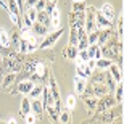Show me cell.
<instances>
[{"label": "cell", "mask_w": 124, "mask_h": 124, "mask_svg": "<svg viewBox=\"0 0 124 124\" xmlns=\"http://www.w3.org/2000/svg\"><path fill=\"white\" fill-rule=\"evenodd\" d=\"M74 106H76V95H68L66 97V108L73 110Z\"/></svg>", "instance_id": "cell-34"}, {"label": "cell", "mask_w": 124, "mask_h": 124, "mask_svg": "<svg viewBox=\"0 0 124 124\" xmlns=\"http://www.w3.org/2000/svg\"><path fill=\"white\" fill-rule=\"evenodd\" d=\"M24 121H26V124H36L37 118H36V115L31 111V113H28V115L24 116Z\"/></svg>", "instance_id": "cell-39"}, {"label": "cell", "mask_w": 124, "mask_h": 124, "mask_svg": "<svg viewBox=\"0 0 124 124\" xmlns=\"http://www.w3.org/2000/svg\"><path fill=\"white\" fill-rule=\"evenodd\" d=\"M108 69H110V76L115 79L116 84H118V82H123V71L118 68V64H113V63H111Z\"/></svg>", "instance_id": "cell-14"}, {"label": "cell", "mask_w": 124, "mask_h": 124, "mask_svg": "<svg viewBox=\"0 0 124 124\" xmlns=\"http://www.w3.org/2000/svg\"><path fill=\"white\" fill-rule=\"evenodd\" d=\"M103 16H105L108 21H111L113 23V19H115V16H116V13H115V8H113V5L111 3H103L101 5V8L98 10Z\"/></svg>", "instance_id": "cell-11"}, {"label": "cell", "mask_w": 124, "mask_h": 124, "mask_svg": "<svg viewBox=\"0 0 124 124\" xmlns=\"http://www.w3.org/2000/svg\"><path fill=\"white\" fill-rule=\"evenodd\" d=\"M56 7V2L55 0H50V2H47V5H45V10H44V13H47V15H50L52 13V10Z\"/></svg>", "instance_id": "cell-38"}, {"label": "cell", "mask_w": 124, "mask_h": 124, "mask_svg": "<svg viewBox=\"0 0 124 124\" xmlns=\"http://www.w3.org/2000/svg\"><path fill=\"white\" fill-rule=\"evenodd\" d=\"M95 24H97V29H110L111 26H113V23L108 21V19L98 11V10L95 11Z\"/></svg>", "instance_id": "cell-8"}, {"label": "cell", "mask_w": 124, "mask_h": 124, "mask_svg": "<svg viewBox=\"0 0 124 124\" xmlns=\"http://www.w3.org/2000/svg\"><path fill=\"white\" fill-rule=\"evenodd\" d=\"M0 45L2 47H10V34L5 29H0Z\"/></svg>", "instance_id": "cell-29"}, {"label": "cell", "mask_w": 124, "mask_h": 124, "mask_svg": "<svg viewBox=\"0 0 124 124\" xmlns=\"http://www.w3.org/2000/svg\"><path fill=\"white\" fill-rule=\"evenodd\" d=\"M97 39H98V29H95V31L89 32L87 34V42L89 45H93V44H97Z\"/></svg>", "instance_id": "cell-33"}, {"label": "cell", "mask_w": 124, "mask_h": 124, "mask_svg": "<svg viewBox=\"0 0 124 124\" xmlns=\"http://www.w3.org/2000/svg\"><path fill=\"white\" fill-rule=\"evenodd\" d=\"M115 124H123V119H121V118H116V121H115Z\"/></svg>", "instance_id": "cell-45"}, {"label": "cell", "mask_w": 124, "mask_h": 124, "mask_svg": "<svg viewBox=\"0 0 124 124\" xmlns=\"http://www.w3.org/2000/svg\"><path fill=\"white\" fill-rule=\"evenodd\" d=\"M36 21H39V23L44 24V26H48V24H50V15L44 13V11H39V13H37Z\"/></svg>", "instance_id": "cell-28"}, {"label": "cell", "mask_w": 124, "mask_h": 124, "mask_svg": "<svg viewBox=\"0 0 124 124\" xmlns=\"http://www.w3.org/2000/svg\"><path fill=\"white\" fill-rule=\"evenodd\" d=\"M32 74H36L37 78L40 79V82L45 79V74H47V66L42 61H34V66H32Z\"/></svg>", "instance_id": "cell-9"}, {"label": "cell", "mask_w": 124, "mask_h": 124, "mask_svg": "<svg viewBox=\"0 0 124 124\" xmlns=\"http://www.w3.org/2000/svg\"><path fill=\"white\" fill-rule=\"evenodd\" d=\"M7 124H18V123H16V119H15V118H10Z\"/></svg>", "instance_id": "cell-44"}, {"label": "cell", "mask_w": 124, "mask_h": 124, "mask_svg": "<svg viewBox=\"0 0 124 124\" xmlns=\"http://www.w3.org/2000/svg\"><path fill=\"white\" fill-rule=\"evenodd\" d=\"M84 21H85V11H82V13H71V15H69V24H71V28L84 29Z\"/></svg>", "instance_id": "cell-6"}, {"label": "cell", "mask_w": 124, "mask_h": 124, "mask_svg": "<svg viewBox=\"0 0 124 124\" xmlns=\"http://www.w3.org/2000/svg\"><path fill=\"white\" fill-rule=\"evenodd\" d=\"M2 60H3V56H2V55H0V64H2Z\"/></svg>", "instance_id": "cell-46"}, {"label": "cell", "mask_w": 124, "mask_h": 124, "mask_svg": "<svg viewBox=\"0 0 124 124\" xmlns=\"http://www.w3.org/2000/svg\"><path fill=\"white\" fill-rule=\"evenodd\" d=\"M23 16H26L31 23H34L36 18H37V11L34 8H26V10H24V13H23Z\"/></svg>", "instance_id": "cell-31"}, {"label": "cell", "mask_w": 124, "mask_h": 124, "mask_svg": "<svg viewBox=\"0 0 124 124\" xmlns=\"http://www.w3.org/2000/svg\"><path fill=\"white\" fill-rule=\"evenodd\" d=\"M48 92H50V95L53 97V100H55L56 103V108L60 110L61 108V97H60V90H58V84H56L55 78H53V74H50L48 76Z\"/></svg>", "instance_id": "cell-4"}, {"label": "cell", "mask_w": 124, "mask_h": 124, "mask_svg": "<svg viewBox=\"0 0 124 124\" xmlns=\"http://www.w3.org/2000/svg\"><path fill=\"white\" fill-rule=\"evenodd\" d=\"M0 7L5 10H8V7H7V2H3V0H0Z\"/></svg>", "instance_id": "cell-43"}, {"label": "cell", "mask_w": 124, "mask_h": 124, "mask_svg": "<svg viewBox=\"0 0 124 124\" xmlns=\"http://www.w3.org/2000/svg\"><path fill=\"white\" fill-rule=\"evenodd\" d=\"M105 76L106 74H103V73H97L92 79H93V82H105Z\"/></svg>", "instance_id": "cell-40"}, {"label": "cell", "mask_w": 124, "mask_h": 124, "mask_svg": "<svg viewBox=\"0 0 124 124\" xmlns=\"http://www.w3.org/2000/svg\"><path fill=\"white\" fill-rule=\"evenodd\" d=\"M68 45H78V29L71 28V32H69V44Z\"/></svg>", "instance_id": "cell-32"}, {"label": "cell", "mask_w": 124, "mask_h": 124, "mask_svg": "<svg viewBox=\"0 0 124 124\" xmlns=\"http://www.w3.org/2000/svg\"><path fill=\"white\" fill-rule=\"evenodd\" d=\"M63 29H58V31L52 32V34H47L45 39H42V42H39V48H42V50H45V48H50V47H53L58 42V39H60L61 36H63Z\"/></svg>", "instance_id": "cell-2"}, {"label": "cell", "mask_w": 124, "mask_h": 124, "mask_svg": "<svg viewBox=\"0 0 124 124\" xmlns=\"http://www.w3.org/2000/svg\"><path fill=\"white\" fill-rule=\"evenodd\" d=\"M31 111L36 115V118H42L44 115V105H42V100L40 98H32L31 100Z\"/></svg>", "instance_id": "cell-10"}, {"label": "cell", "mask_w": 124, "mask_h": 124, "mask_svg": "<svg viewBox=\"0 0 124 124\" xmlns=\"http://www.w3.org/2000/svg\"><path fill=\"white\" fill-rule=\"evenodd\" d=\"M85 2H73V7H71V10H73V13H82V11H85Z\"/></svg>", "instance_id": "cell-30"}, {"label": "cell", "mask_w": 124, "mask_h": 124, "mask_svg": "<svg viewBox=\"0 0 124 124\" xmlns=\"http://www.w3.org/2000/svg\"><path fill=\"white\" fill-rule=\"evenodd\" d=\"M64 58H69V60H76L78 58V47L76 45H68L64 48Z\"/></svg>", "instance_id": "cell-20"}, {"label": "cell", "mask_w": 124, "mask_h": 124, "mask_svg": "<svg viewBox=\"0 0 124 124\" xmlns=\"http://www.w3.org/2000/svg\"><path fill=\"white\" fill-rule=\"evenodd\" d=\"M18 52H21V53H28V40H24V39H19Z\"/></svg>", "instance_id": "cell-37"}, {"label": "cell", "mask_w": 124, "mask_h": 124, "mask_svg": "<svg viewBox=\"0 0 124 124\" xmlns=\"http://www.w3.org/2000/svg\"><path fill=\"white\" fill-rule=\"evenodd\" d=\"M111 63H113V61L108 60V58H105V56H101V58L95 60V66H97V68H100V69H108Z\"/></svg>", "instance_id": "cell-26"}, {"label": "cell", "mask_w": 124, "mask_h": 124, "mask_svg": "<svg viewBox=\"0 0 124 124\" xmlns=\"http://www.w3.org/2000/svg\"><path fill=\"white\" fill-rule=\"evenodd\" d=\"M32 87H34V82H32L31 79H28V81H19L18 82V92L23 93V95H28Z\"/></svg>", "instance_id": "cell-13"}, {"label": "cell", "mask_w": 124, "mask_h": 124, "mask_svg": "<svg viewBox=\"0 0 124 124\" xmlns=\"http://www.w3.org/2000/svg\"><path fill=\"white\" fill-rule=\"evenodd\" d=\"M60 21H61V11H60V8H58V5H56L50 13V26H53L55 29L56 28L60 29Z\"/></svg>", "instance_id": "cell-12"}, {"label": "cell", "mask_w": 124, "mask_h": 124, "mask_svg": "<svg viewBox=\"0 0 124 124\" xmlns=\"http://www.w3.org/2000/svg\"><path fill=\"white\" fill-rule=\"evenodd\" d=\"M42 90H44V85L42 84H34V87L31 89V92L28 93L29 95V98H40V95H42Z\"/></svg>", "instance_id": "cell-22"}, {"label": "cell", "mask_w": 124, "mask_h": 124, "mask_svg": "<svg viewBox=\"0 0 124 124\" xmlns=\"http://www.w3.org/2000/svg\"><path fill=\"white\" fill-rule=\"evenodd\" d=\"M74 87H76V93H78V95H82L85 87H87V85H85V79L78 76V78L74 79Z\"/></svg>", "instance_id": "cell-19"}, {"label": "cell", "mask_w": 124, "mask_h": 124, "mask_svg": "<svg viewBox=\"0 0 124 124\" xmlns=\"http://www.w3.org/2000/svg\"><path fill=\"white\" fill-rule=\"evenodd\" d=\"M82 98H84V103H85V106H87V110L90 111V113H93L95 108H97V101H98V98L93 97V95H87V97L84 95Z\"/></svg>", "instance_id": "cell-18"}, {"label": "cell", "mask_w": 124, "mask_h": 124, "mask_svg": "<svg viewBox=\"0 0 124 124\" xmlns=\"http://www.w3.org/2000/svg\"><path fill=\"white\" fill-rule=\"evenodd\" d=\"M95 7H87L85 8V21H84V31L87 32H92L97 29V24H95Z\"/></svg>", "instance_id": "cell-3"}, {"label": "cell", "mask_w": 124, "mask_h": 124, "mask_svg": "<svg viewBox=\"0 0 124 124\" xmlns=\"http://www.w3.org/2000/svg\"><path fill=\"white\" fill-rule=\"evenodd\" d=\"M45 5H47V0H37V3L34 5L32 8L39 13V11H44V10H45Z\"/></svg>", "instance_id": "cell-36"}, {"label": "cell", "mask_w": 124, "mask_h": 124, "mask_svg": "<svg viewBox=\"0 0 124 124\" xmlns=\"http://www.w3.org/2000/svg\"><path fill=\"white\" fill-rule=\"evenodd\" d=\"M115 100L116 103H123V82H118L115 87Z\"/></svg>", "instance_id": "cell-27"}, {"label": "cell", "mask_w": 124, "mask_h": 124, "mask_svg": "<svg viewBox=\"0 0 124 124\" xmlns=\"http://www.w3.org/2000/svg\"><path fill=\"white\" fill-rule=\"evenodd\" d=\"M21 116H26L28 113H31V98L29 97H24L21 100Z\"/></svg>", "instance_id": "cell-24"}, {"label": "cell", "mask_w": 124, "mask_h": 124, "mask_svg": "<svg viewBox=\"0 0 124 124\" xmlns=\"http://www.w3.org/2000/svg\"><path fill=\"white\" fill-rule=\"evenodd\" d=\"M90 89H92V95L97 97V98H101V97H105L106 93H110L105 82H92Z\"/></svg>", "instance_id": "cell-7"}, {"label": "cell", "mask_w": 124, "mask_h": 124, "mask_svg": "<svg viewBox=\"0 0 124 124\" xmlns=\"http://www.w3.org/2000/svg\"><path fill=\"white\" fill-rule=\"evenodd\" d=\"M19 39H21V36H19L18 29H15V31L11 32V36H10V47H11L13 50H18V44H19Z\"/></svg>", "instance_id": "cell-23"}, {"label": "cell", "mask_w": 124, "mask_h": 124, "mask_svg": "<svg viewBox=\"0 0 124 124\" xmlns=\"http://www.w3.org/2000/svg\"><path fill=\"white\" fill-rule=\"evenodd\" d=\"M118 40L123 42V13L118 18Z\"/></svg>", "instance_id": "cell-35"}, {"label": "cell", "mask_w": 124, "mask_h": 124, "mask_svg": "<svg viewBox=\"0 0 124 124\" xmlns=\"http://www.w3.org/2000/svg\"><path fill=\"white\" fill-rule=\"evenodd\" d=\"M37 3V0H24V10L26 8H32Z\"/></svg>", "instance_id": "cell-41"}, {"label": "cell", "mask_w": 124, "mask_h": 124, "mask_svg": "<svg viewBox=\"0 0 124 124\" xmlns=\"http://www.w3.org/2000/svg\"><path fill=\"white\" fill-rule=\"evenodd\" d=\"M15 81H16V73H7V74H5L3 82H2V87H3V89L10 87V85H11Z\"/></svg>", "instance_id": "cell-25"}, {"label": "cell", "mask_w": 124, "mask_h": 124, "mask_svg": "<svg viewBox=\"0 0 124 124\" xmlns=\"http://www.w3.org/2000/svg\"><path fill=\"white\" fill-rule=\"evenodd\" d=\"M100 50H101V55H105V58H108V60L116 58L118 60L123 55V42H119L118 39L116 40L110 39L108 42H105V47L100 48Z\"/></svg>", "instance_id": "cell-1"}, {"label": "cell", "mask_w": 124, "mask_h": 124, "mask_svg": "<svg viewBox=\"0 0 124 124\" xmlns=\"http://www.w3.org/2000/svg\"><path fill=\"white\" fill-rule=\"evenodd\" d=\"M32 32H34V36L36 37H42V36H47V26H44V24H40L39 21H34L31 26Z\"/></svg>", "instance_id": "cell-16"}, {"label": "cell", "mask_w": 124, "mask_h": 124, "mask_svg": "<svg viewBox=\"0 0 124 124\" xmlns=\"http://www.w3.org/2000/svg\"><path fill=\"white\" fill-rule=\"evenodd\" d=\"M113 105H116L115 97H111L110 93H106L105 97L98 98V101H97V108H95V111H105V110H108V108H111Z\"/></svg>", "instance_id": "cell-5"}, {"label": "cell", "mask_w": 124, "mask_h": 124, "mask_svg": "<svg viewBox=\"0 0 124 124\" xmlns=\"http://www.w3.org/2000/svg\"><path fill=\"white\" fill-rule=\"evenodd\" d=\"M16 3H18V8H19V15L24 13V0H16Z\"/></svg>", "instance_id": "cell-42"}, {"label": "cell", "mask_w": 124, "mask_h": 124, "mask_svg": "<svg viewBox=\"0 0 124 124\" xmlns=\"http://www.w3.org/2000/svg\"><path fill=\"white\" fill-rule=\"evenodd\" d=\"M87 53H89V58H92V60H98L101 58V50H100V45L98 44H93V45H89L87 47Z\"/></svg>", "instance_id": "cell-15"}, {"label": "cell", "mask_w": 124, "mask_h": 124, "mask_svg": "<svg viewBox=\"0 0 124 124\" xmlns=\"http://www.w3.org/2000/svg\"><path fill=\"white\" fill-rule=\"evenodd\" d=\"M110 39H111V28L110 29H98V39H97V44L98 45H103Z\"/></svg>", "instance_id": "cell-17"}, {"label": "cell", "mask_w": 124, "mask_h": 124, "mask_svg": "<svg viewBox=\"0 0 124 124\" xmlns=\"http://www.w3.org/2000/svg\"><path fill=\"white\" fill-rule=\"evenodd\" d=\"M58 123L60 124H71V113H69L68 108L58 113Z\"/></svg>", "instance_id": "cell-21"}, {"label": "cell", "mask_w": 124, "mask_h": 124, "mask_svg": "<svg viewBox=\"0 0 124 124\" xmlns=\"http://www.w3.org/2000/svg\"><path fill=\"white\" fill-rule=\"evenodd\" d=\"M73 2H85V0H73Z\"/></svg>", "instance_id": "cell-47"}]
</instances>
